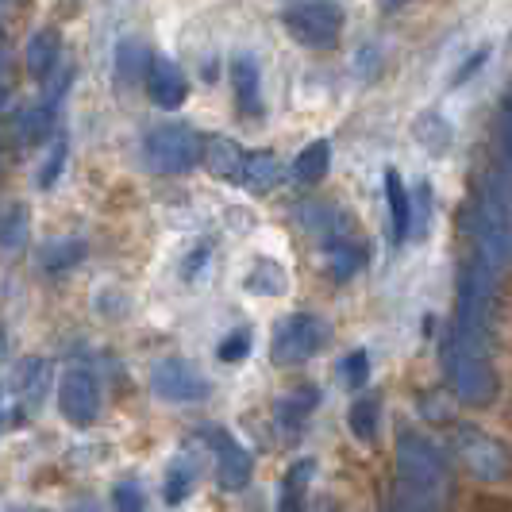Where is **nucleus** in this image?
Returning <instances> with one entry per match:
<instances>
[{
	"mask_svg": "<svg viewBox=\"0 0 512 512\" xmlns=\"http://www.w3.org/2000/svg\"><path fill=\"white\" fill-rule=\"evenodd\" d=\"M497 301V274L478 258L459 282V308L447 332V378L462 405L486 409L497 397V374L489 362V320Z\"/></svg>",
	"mask_w": 512,
	"mask_h": 512,
	"instance_id": "1",
	"label": "nucleus"
},
{
	"mask_svg": "<svg viewBox=\"0 0 512 512\" xmlns=\"http://www.w3.org/2000/svg\"><path fill=\"white\" fill-rule=\"evenodd\" d=\"M393 497L420 512H443L451 497V474H447L443 451L412 428L397 432V493Z\"/></svg>",
	"mask_w": 512,
	"mask_h": 512,
	"instance_id": "2",
	"label": "nucleus"
},
{
	"mask_svg": "<svg viewBox=\"0 0 512 512\" xmlns=\"http://www.w3.org/2000/svg\"><path fill=\"white\" fill-rule=\"evenodd\" d=\"M478 262L497 278L512 266V185L501 170H493L478 197Z\"/></svg>",
	"mask_w": 512,
	"mask_h": 512,
	"instance_id": "3",
	"label": "nucleus"
},
{
	"mask_svg": "<svg viewBox=\"0 0 512 512\" xmlns=\"http://www.w3.org/2000/svg\"><path fill=\"white\" fill-rule=\"evenodd\" d=\"M285 31L308 47V51H332L343 39V8L332 0H305V4H285L282 8Z\"/></svg>",
	"mask_w": 512,
	"mask_h": 512,
	"instance_id": "4",
	"label": "nucleus"
},
{
	"mask_svg": "<svg viewBox=\"0 0 512 512\" xmlns=\"http://www.w3.org/2000/svg\"><path fill=\"white\" fill-rule=\"evenodd\" d=\"M205 139L189 124H158L143 135V158L158 174H185L201 162Z\"/></svg>",
	"mask_w": 512,
	"mask_h": 512,
	"instance_id": "5",
	"label": "nucleus"
},
{
	"mask_svg": "<svg viewBox=\"0 0 512 512\" xmlns=\"http://www.w3.org/2000/svg\"><path fill=\"white\" fill-rule=\"evenodd\" d=\"M455 455L478 482H505L512 474V455L505 451V443H497L474 424H455Z\"/></svg>",
	"mask_w": 512,
	"mask_h": 512,
	"instance_id": "6",
	"label": "nucleus"
},
{
	"mask_svg": "<svg viewBox=\"0 0 512 512\" xmlns=\"http://www.w3.org/2000/svg\"><path fill=\"white\" fill-rule=\"evenodd\" d=\"M324 343H328V324L320 316H312V312H293L278 324L270 355H274L278 366H297V362L312 359Z\"/></svg>",
	"mask_w": 512,
	"mask_h": 512,
	"instance_id": "7",
	"label": "nucleus"
},
{
	"mask_svg": "<svg viewBox=\"0 0 512 512\" xmlns=\"http://www.w3.org/2000/svg\"><path fill=\"white\" fill-rule=\"evenodd\" d=\"M151 389H154V397H162V401H170V405H193V401H205L208 393H212L208 378L189 359L154 362Z\"/></svg>",
	"mask_w": 512,
	"mask_h": 512,
	"instance_id": "8",
	"label": "nucleus"
},
{
	"mask_svg": "<svg viewBox=\"0 0 512 512\" xmlns=\"http://www.w3.org/2000/svg\"><path fill=\"white\" fill-rule=\"evenodd\" d=\"M58 409L74 428H89L101 416V382L89 366H70L58 385Z\"/></svg>",
	"mask_w": 512,
	"mask_h": 512,
	"instance_id": "9",
	"label": "nucleus"
},
{
	"mask_svg": "<svg viewBox=\"0 0 512 512\" xmlns=\"http://www.w3.org/2000/svg\"><path fill=\"white\" fill-rule=\"evenodd\" d=\"M205 436H208V443H212V451H216V482H220V489L235 493V489L247 486L251 474H255L251 451L231 436L228 428H208Z\"/></svg>",
	"mask_w": 512,
	"mask_h": 512,
	"instance_id": "10",
	"label": "nucleus"
},
{
	"mask_svg": "<svg viewBox=\"0 0 512 512\" xmlns=\"http://www.w3.org/2000/svg\"><path fill=\"white\" fill-rule=\"evenodd\" d=\"M143 81H147V97L158 108H166V112H174V108H181V104L189 101V77H185V70H181L174 58L154 54Z\"/></svg>",
	"mask_w": 512,
	"mask_h": 512,
	"instance_id": "11",
	"label": "nucleus"
},
{
	"mask_svg": "<svg viewBox=\"0 0 512 512\" xmlns=\"http://www.w3.org/2000/svg\"><path fill=\"white\" fill-rule=\"evenodd\" d=\"M47 385H51V362L47 359H27L16 378H12V393L20 401V416H35L43 409V397H47Z\"/></svg>",
	"mask_w": 512,
	"mask_h": 512,
	"instance_id": "12",
	"label": "nucleus"
},
{
	"mask_svg": "<svg viewBox=\"0 0 512 512\" xmlns=\"http://www.w3.org/2000/svg\"><path fill=\"white\" fill-rule=\"evenodd\" d=\"M58 62H62V35H58L54 27H39L24 47L27 74L35 77V81H47V77L54 74V66H58Z\"/></svg>",
	"mask_w": 512,
	"mask_h": 512,
	"instance_id": "13",
	"label": "nucleus"
},
{
	"mask_svg": "<svg viewBox=\"0 0 512 512\" xmlns=\"http://www.w3.org/2000/svg\"><path fill=\"white\" fill-rule=\"evenodd\" d=\"M201 158H205L212 178L239 181L243 162H247V151H243L235 139H228V135H212V139H205V147H201Z\"/></svg>",
	"mask_w": 512,
	"mask_h": 512,
	"instance_id": "14",
	"label": "nucleus"
},
{
	"mask_svg": "<svg viewBox=\"0 0 512 512\" xmlns=\"http://www.w3.org/2000/svg\"><path fill=\"white\" fill-rule=\"evenodd\" d=\"M58 101H62V89H51L43 101H35L20 116V143L24 147H39L54 131V124H58Z\"/></svg>",
	"mask_w": 512,
	"mask_h": 512,
	"instance_id": "15",
	"label": "nucleus"
},
{
	"mask_svg": "<svg viewBox=\"0 0 512 512\" xmlns=\"http://www.w3.org/2000/svg\"><path fill=\"white\" fill-rule=\"evenodd\" d=\"M231 85H235L239 112L262 116V77H258V62L251 54H239V58L231 62Z\"/></svg>",
	"mask_w": 512,
	"mask_h": 512,
	"instance_id": "16",
	"label": "nucleus"
},
{
	"mask_svg": "<svg viewBox=\"0 0 512 512\" xmlns=\"http://www.w3.org/2000/svg\"><path fill=\"white\" fill-rule=\"evenodd\" d=\"M278 181H282V162H278V154H270V151L247 154L243 174H239V185H243L247 193H270Z\"/></svg>",
	"mask_w": 512,
	"mask_h": 512,
	"instance_id": "17",
	"label": "nucleus"
},
{
	"mask_svg": "<svg viewBox=\"0 0 512 512\" xmlns=\"http://www.w3.org/2000/svg\"><path fill=\"white\" fill-rule=\"evenodd\" d=\"M312 474H316V462L301 459L285 470L282 493H278V512H305L308 486H312Z\"/></svg>",
	"mask_w": 512,
	"mask_h": 512,
	"instance_id": "18",
	"label": "nucleus"
},
{
	"mask_svg": "<svg viewBox=\"0 0 512 512\" xmlns=\"http://www.w3.org/2000/svg\"><path fill=\"white\" fill-rule=\"evenodd\" d=\"M385 201H389V220H393V239L397 243H405L409 239V189H405V181L397 170H385Z\"/></svg>",
	"mask_w": 512,
	"mask_h": 512,
	"instance_id": "19",
	"label": "nucleus"
},
{
	"mask_svg": "<svg viewBox=\"0 0 512 512\" xmlns=\"http://www.w3.org/2000/svg\"><path fill=\"white\" fill-rule=\"evenodd\" d=\"M332 166V143L328 139H312L305 151L293 158V178L301 185H316Z\"/></svg>",
	"mask_w": 512,
	"mask_h": 512,
	"instance_id": "20",
	"label": "nucleus"
},
{
	"mask_svg": "<svg viewBox=\"0 0 512 512\" xmlns=\"http://www.w3.org/2000/svg\"><path fill=\"white\" fill-rule=\"evenodd\" d=\"M328 251V270H332L335 282H347V278H355L362 270V262H366V251H362V243H355L351 235L347 239H335L324 247Z\"/></svg>",
	"mask_w": 512,
	"mask_h": 512,
	"instance_id": "21",
	"label": "nucleus"
},
{
	"mask_svg": "<svg viewBox=\"0 0 512 512\" xmlns=\"http://www.w3.org/2000/svg\"><path fill=\"white\" fill-rule=\"evenodd\" d=\"M378 420H382V397H374V393L359 397V401L351 405V412H347V424H351L355 439H362V443H370V439H374Z\"/></svg>",
	"mask_w": 512,
	"mask_h": 512,
	"instance_id": "22",
	"label": "nucleus"
},
{
	"mask_svg": "<svg viewBox=\"0 0 512 512\" xmlns=\"http://www.w3.org/2000/svg\"><path fill=\"white\" fill-rule=\"evenodd\" d=\"M193 482H197V462L185 459V455L170 462V470H166V482H162V497H166V505H181V501L189 497Z\"/></svg>",
	"mask_w": 512,
	"mask_h": 512,
	"instance_id": "23",
	"label": "nucleus"
},
{
	"mask_svg": "<svg viewBox=\"0 0 512 512\" xmlns=\"http://www.w3.org/2000/svg\"><path fill=\"white\" fill-rule=\"evenodd\" d=\"M285 285H289V278H285V270L274 258H258L255 270L247 274V289L258 293V297H278V293H285Z\"/></svg>",
	"mask_w": 512,
	"mask_h": 512,
	"instance_id": "24",
	"label": "nucleus"
},
{
	"mask_svg": "<svg viewBox=\"0 0 512 512\" xmlns=\"http://www.w3.org/2000/svg\"><path fill=\"white\" fill-rule=\"evenodd\" d=\"M81 258H85V243L81 239H54V243L43 247V270L47 274H66V270H74Z\"/></svg>",
	"mask_w": 512,
	"mask_h": 512,
	"instance_id": "25",
	"label": "nucleus"
},
{
	"mask_svg": "<svg viewBox=\"0 0 512 512\" xmlns=\"http://www.w3.org/2000/svg\"><path fill=\"white\" fill-rule=\"evenodd\" d=\"M316 405H320V393H316L312 385H301V389L285 393L282 401H278V420H282L285 428H297Z\"/></svg>",
	"mask_w": 512,
	"mask_h": 512,
	"instance_id": "26",
	"label": "nucleus"
},
{
	"mask_svg": "<svg viewBox=\"0 0 512 512\" xmlns=\"http://www.w3.org/2000/svg\"><path fill=\"white\" fill-rule=\"evenodd\" d=\"M151 58H154V54L147 51L143 43H135V39L120 43V51H116V70H120V81H124V85H135L139 77H147Z\"/></svg>",
	"mask_w": 512,
	"mask_h": 512,
	"instance_id": "27",
	"label": "nucleus"
},
{
	"mask_svg": "<svg viewBox=\"0 0 512 512\" xmlns=\"http://www.w3.org/2000/svg\"><path fill=\"white\" fill-rule=\"evenodd\" d=\"M27 243V212L20 205L0 212V251H20Z\"/></svg>",
	"mask_w": 512,
	"mask_h": 512,
	"instance_id": "28",
	"label": "nucleus"
},
{
	"mask_svg": "<svg viewBox=\"0 0 512 512\" xmlns=\"http://www.w3.org/2000/svg\"><path fill=\"white\" fill-rule=\"evenodd\" d=\"M66 158H70V143H66V135H62V139H54L51 154H47V162H43V170H39V189H54V185H58L62 170H66Z\"/></svg>",
	"mask_w": 512,
	"mask_h": 512,
	"instance_id": "29",
	"label": "nucleus"
},
{
	"mask_svg": "<svg viewBox=\"0 0 512 512\" xmlns=\"http://www.w3.org/2000/svg\"><path fill=\"white\" fill-rule=\"evenodd\" d=\"M416 212V220L409 224L412 235H424L428 231V220H432V189H428V181H420L416 189H412L409 197V216Z\"/></svg>",
	"mask_w": 512,
	"mask_h": 512,
	"instance_id": "30",
	"label": "nucleus"
},
{
	"mask_svg": "<svg viewBox=\"0 0 512 512\" xmlns=\"http://www.w3.org/2000/svg\"><path fill=\"white\" fill-rule=\"evenodd\" d=\"M339 374H343V382L351 385V389H362V385L370 382V355L366 351H351L347 359L339 362Z\"/></svg>",
	"mask_w": 512,
	"mask_h": 512,
	"instance_id": "31",
	"label": "nucleus"
},
{
	"mask_svg": "<svg viewBox=\"0 0 512 512\" xmlns=\"http://www.w3.org/2000/svg\"><path fill=\"white\" fill-rule=\"evenodd\" d=\"M112 501H116V512H147V497L135 482H120Z\"/></svg>",
	"mask_w": 512,
	"mask_h": 512,
	"instance_id": "32",
	"label": "nucleus"
},
{
	"mask_svg": "<svg viewBox=\"0 0 512 512\" xmlns=\"http://www.w3.org/2000/svg\"><path fill=\"white\" fill-rule=\"evenodd\" d=\"M12 93H16V58L0 43V108L12 101Z\"/></svg>",
	"mask_w": 512,
	"mask_h": 512,
	"instance_id": "33",
	"label": "nucleus"
},
{
	"mask_svg": "<svg viewBox=\"0 0 512 512\" xmlns=\"http://www.w3.org/2000/svg\"><path fill=\"white\" fill-rule=\"evenodd\" d=\"M247 351H251V335L235 332L231 339H224V343H220V362H239Z\"/></svg>",
	"mask_w": 512,
	"mask_h": 512,
	"instance_id": "34",
	"label": "nucleus"
},
{
	"mask_svg": "<svg viewBox=\"0 0 512 512\" xmlns=\"http://www.w3.org/2000/svg\"><path fill=\"white\" fill-rule=\"evenodd\" d=\"M486 58H489V47H482V51H478V54H470V58L462 62V70H459V74L451 77V85H462V81H466V77H470V74H478V70L486 66Z\"/></svg>",
	"mask_w": 512,
	"mask_h": 512,
	"instance_id": "35",
	"label": "nucleus"
},
{
	"mask_svg": "<svg viewBox=\"0 0 512 512\" xmlns=\"http://www.w3.org/2000/svg\"><path fill=\"white\" fill-rule=\"evenodd\" d=\"M501 139H505V166H501V174L509 178L512 185V101L505 108V128H501Z\"/></svg>",
	"mask_w": 512,
	"mask_h": 512,
	"instance_id": "36",
	"label": "nucleus"
},
{
	"mask_svg": "<svg viewBox=\"0 0 512 512\" xmlns=\"http://www.w3.org/2000/svg\"><path fill=\"white\" fill-rule=\"evenodd\" d=\"M4 420H8V389L0 385V432H4Z\"/></svg>",
	"mask_w": 512,
	"mask_h": 512,
	"instance_id": "37",
	"label": "nucleus"
},
{
	"mask_svg": "<svg viewBox=\"0 0 512 512\" xmlns=\"http://www.w3.org/2000/svg\"><path fill=\"white\" fill-rule=\"evenodd\" d=\"M4 16H8V8H4V4H0V24H4Z\"/></svg>",
	"mask_w": 512,
	"mask_h": 512,
	"instance_id": "38",
	"label": "nucleus"
},
{
	"mask_svg": "<svg viewBox=\"0 0 512 512\" xmlns=\"http://www.w3.org/2000/svg\"><path fill=\"white\" fill-rule=\"evenodd\" d=\"M12 512H39V509H12Z\"/></svg>",
	"mask_w": 512,
	"mask_h": 512,
	"instance_id": "39",
	"label": "nucleus"
}]
</instances>
